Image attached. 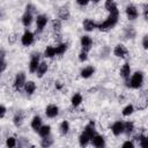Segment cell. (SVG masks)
Returning a JSON list of instances; mask_svg holds the SVG:
<instances>
[{"mask_svg":"<svg viewBox=\"0 0 148 148\" xmlns=\"http://www.w3.org/2000/svg\"><path fill=\"white\" fill-rule=\"evenodd\" d=\"M118 17H119V12L110 13L109 16H108V18H106L103 23H101V24L98 25V29L102 30V31H108V30L112 29V28L117 24V22H118Z\"/></svg>","mask_w":148,"mask_h":148,"instance_id":"1","label":"cell"},{"mask_svg":"<svg viewBox=\"0 0 148 148\" xmlns=\"http://www.w3.org/2000/svg\"><path fill=\"white\" fill-rule=\"evenodd\" d=\"M142 82H143V75H142V73L141 72H135L132 75V77H131V80L128 82V86L131 88L138 89V88H140L142 86Z\"/></svg>","mask_w":148,"mask_h":148,"instance_id":"2","label":"cell"},{"mask_svg":"<svg viewBox=\"0 0 148 148\" xmlns=\"http://www.w3.org/2000/svg\"><path fill=\"white\" fill-rule=\"evenodd\" d=\"M25 84V74L24 73H18L16 76H15V80H14V88L16 90H20L22 87H24Z\"/></svg>","mask_w":148,"mask_h":148,"instance_id":"3","label":"cell"},{"mask_svg":"<svg viewBox=\"0 0 148 148\" xmlns=\"http://www.w3.org/2000/svg\"><path fill=\"white\" fill-rule=\"evenodd\" d=\"M39 66V53H34L31 56V59H30V64H29V71L31 73H35L37 71Z\"/></svg>","mask_w":148,"mask_h":148,"instance_id":"4","label":"cell"},{"mask_svg":"<svg viewBox=\"0 0 148 148\" xmlns=\"http://www.w3.org/2000/svg\"><path fill=\"white\" fill-rule=\"evenodd\" d=\"M113 53H114V56L116 57H118V58H126V56H127V49L124 46V45H121V44H118V45H116V47H114V50H113Z\"/></svg>","mask_w":148,"mask_h":148,"instance_id":"5","label":"cell"},{"mask_svg":"<svg viewBox=\"0 0 148 148\" xmlns=\"http://www.w3.org/2000/svg\"><path fill=\"white\" fill-rule=\"evenodd\" d=\"M148 106V95H147V91H145V94H142L139 99H138V103H136V108L139 110H143Z\"/></svg>","mask_w":148,"mask_h":148,"instance_id":"6","label":"cell"},{"mask_svg":"<svg viewBox=\"0 0 148 148\" xmlns=\"http://www.w3.org/2000/svg\"><path fill=\"white\" fill-rule=\"evenodd\" d=\"M91 45H92V40L89 36H82L81 37V46H82V51H86L88 52L90 49H91Z\"/></svg>","mask_w":148,"mask_h":148,"instance_id":"7","label":"cell"},{"mask_svg":"<svg viewBox=\"0 0 148 148\" xmlns=\"http://www.w3.org/2000/svg\"><path fill=\"white\" fill-rule=\"evenodd\" d=\"M46 23H47V17H46L45 15H38V16H37V18H36L37 31H38V32H40V31L44 29V27L46 25Z\"/></svg>","mask_w":148,"mask_h":148,"instance_id":"8","label":"cell"},{"mask_svg":"<svg viewBox=\"0 0 148 148\" xmlns=\"http://www.w3.org/2000/svg\"><path fill=\"white\" fill-rule=\"evenodd\" d=\"M21 42H22V44L24 46H28V45L32 44V42H34V35H32V32H30V31L27 30L23 34V36L21 37Z\"/></svg>","mask_w":148,"mask_h":148,"instance_id":"9","label":"cell"},{"mask_svg":"<svg viewBox=\"0 0 148 148\" xmlns=\"http://www.w3.org/2000/svg\"><path fill=\"white\" fill-rule=\"evenodd\" d=\"M111 131L114 135H120L121 133H124V123L121 121L113 123V125L111 126Z\"/></svg>","mask_w":148,"mask_h":148,"instance_id":"10","label":"cell"},{"mask_svg":"<svg viewBox=\"0 0 148 148\" xmlns=\"http://www.w3.org/2000/svg\"><path fill=\"white\" fill-rule=\"evenodd\" d=\"M91 143H92V146H95V147H97V148H101V147H104V146H105L104 138H103L102 135H97V134H95V135L92 136Z\"/></svg>","mask_w":148,"mask_h":148,"instance_id":"11","label":"cell"},{"mask_svg":"<svg viewBox=\"0 0 148 148\" xmlns=\"http://www.w3.org/2000/svg\"><path fill=\"white\" fill-rule=\"evenodd\" d=\"M45 113H46V116H47L49 118H54L56 116H58V113H59V109H58L57 105L51 104V105H49V106L46 108Z\"/></svg>","mask_w":148,"mask_h":148,"instance_id":"12","label":"cell"},{"mask_svg":"<svg viewBox=\"0 0 148 148\" xmlns=\"http://www.w3.org/2000/svg\"><path fill=\"white\" fill-rule=\"evenodd\" d=\"M126 15H127V17L130 20H135L138 17L139 13H138V9L134 6H128L126 8Z\"/></svg>","mask_w":148,"mask_h":148,"instance_id":"13","label":"cell"},{"mask_svg":"<svg viewBox=\"0 0 148 148\" xmlns=\"http://www.w3.org/2000/svg\"><path fill=\"white\" fill-rule=\"evenodd\" d=\"M130 74H131V67L128 64H124L120 68V76L125 80H128L130 79Z\"/></svg>","mask_w":148,"mask_h":148,"instance_id":"14","label":"cell"},{"mask_svg":"<svg viewBox=\"0 0 148 148\" xmlns=\"http://www.w3.org/2000/svg\"><path fill=\"white\" fill-rule=\"evenodd\" d=\"M105 9L109 12V13H116V12H119L118 10V7L116 5V2L113 0H106L105 1Z\"/></svg>","mask_w":148,"mask_h":148,"instance_id":"15","label":"cell"},{"mask_svg":"<svg viewBox=\"0 0 148 148\" xmlns=\"http://www.w3.org/2000/svg\"><path fill=\"white\" fill-rule=\"evenodd\" d=\"M94 72H95V68L92 66H87L81 71V76L84 79H88L94 74Z\"/></svg>","mask_w":148,"mask_h":148,"instance_id":"16","label":"cell"},{"mask_svg":"<svg viewBox=\"0 0 148 148\" xmlns=\"http://www.w3.org/2000/svg\"><path fill=\"white\" fill-rule=\"evenodd\" d=\"M95 28H96V23H95L92 20L87 18V20L83 21V29H84L86 31H92Z\"/></svg>","mask_w":148,"mask_h":148,"instance_id":"17","label":"cell"},{"mask_svg":"<svg viewBox=\"0 0 148 148\" xmlns=\"http://www.w3.org/2000/svg\"><path fill=\"white\" fill-rule=\"evenodd\" d=\"M91 136L90 135H88L87 133H84V132H82V134L80 135V138H79V142H80V145L81 146H87L90 141H91Z\"/></svg>","mask_w":148,"mask_h":148,"instance_id":"18","label":"cell"},{"mask_svg":"<svg viewBox=\"0 0 148 148\" xmlns=\"http://www.w3.org/2000/svg\"><path fill=\"white\" fill-rule=\"evenodd\" d=\"M35 89H36V84H35V82H32V81H28V82H25V84H24V90H25V92H27L28 95L34 94Z\"/></svg>","mask_w":148,"mask_h":148,"instance_id":"19","label":"cell"},{"mask_svg":"<svg viewBox=\"0 0 148 148\" xmlns=\"http://www.w3.org/2000/svg\"><path fill=\"white\" fill-rule=\"evenodd\" d=\"M32 22V14L31 13H28L25 12V14L22 16V23L24 27H29Z\"/></svg>","mask_w":148,"mask_h":148,"instance_id":"20","label":"cell"},{"mask_svg":"<svg viewBox=\"0 0 148 148\" xmlns=\"http://www.w3.org/2000/svg\"><path fill=\"white\" fill-rule=\"evenodd\" d=\"M46 71H47V64L46 62H40L39 66H38V68H37V71H36L37 76L38 77H42L46 73Z\"/></svg>","mask_w":148,"mask_h":148,"instance_id":"21","label":"cell"},{"mask_svg":"<svg viewBox=\"0 0 148 148\" xmlns=\"http://www.w3.org/2000/svg\"><path fill=\"white\" fill-rule=\"evenodd\" d=\"M31 127L35 131H38L42 127V119H40V117L36 116V117L32 118V120H31Z\"/></svg>","mask_w":148,"mask_h":148,"instance_id":"22","label":"cell"},{"mask_svg":"<svg viewBox=\"0 0 148 148\" xmlns=\"http://www.w3.org/2000/svg\"><path fill=\"white\" fill-rule=\"evenodd\" d=\"M50 132H51V127H50L49 125H44V126H42V127L38 130V134H39L42 138L49 136V135H50Z\"/></svg>","mask_w":148,"mask_h":148,"instance_id":"23","label":"cell"},{"mask_svg":"<svg viewBox=\"0 0 148 148\" xmlns=\"http://www.w3.org/2000/svg\"><path fill=\"white\" fill-rule=\"evenodd\" d=\"M71 102H72V105L73 106H79L81 104V102H82L81 94H74L73 97H72V99H71Z\"/></svg>","mask_w":148,"mask_h":148,"instance_id":"24","label":"cell"},{"mask_svg":"<svg viewBox=\"0 0 148 148\" xmlns=\"http://www.w3.org/2000/svg\"><path fill=\"white\" fill-rule=\"evenodd\" d=\"M52 28L56 31V34H60V31H61V21L58 20V18L53 20L52 21Z\"/></svg>","mask_w":148,"mask_h":148,"instance_id":"25","label":"cell"},{"mask_svg":"<svg viewBox=\"0 0 148 148\" xmlns=\"http://www.w3.org/2000/svg\"><path fill=\"white\" fill-rule=\"evenodd\" d=\"M44 54H45L46 58H52V57H54V56L57 54V52H56V47H53V46H47V47L45 49Z\"/></svg>","mask_w":148,"mask_h":148,"instance_id":"26","label":"cell"},{"mask_svg":"<svg viewBox=\"0 0 148 148\" xmlns=\"http://www.w3.org/2000/svg\"><path fill=\"white\" fill-rule=\"evenodd\" d=\"M59 130H60V133H61L62 135L67 134V133H68V131H69V124H68V121L64 120V121L60 124V127H59Z\"/></svg>","mask_w":148,"mask_h":148,"instance_id":"27","label":"cell"},{"mask_svg":"<svg viewBox=\"0 0 148 148\" xmlns=\"http://www.w3.org/2000/svg\"><path fill=\"white\" fill-rule=\"evenodd\" d=\"M135 139L140 141V146H141L142 148H148V138H147V136H143V135H136Z\"/></svg>","mask_w":148,"mask_h":148,"instance_id":"28","label":"cell"},{"mask_svg":"<svg viewBox=\"0 0 148 148\" xmlns=\"http://www.w3.org/2000/svg\"><path fill=\"white\" fill-rule=\"evenodd\" d=\"M133 130H134V124L132 121H126L124 124V132L126 134H131L133 132Z\"/></svg>","mask_w":148,"mask_h":148,"instance_id":"29","label":"cell"},{"mask_svg":"<svg viewBox=\"0 0 148 148\" xmlns=\"http://www.w3.org/2000/svg\"><path fill=\"white\" fill-rule=\"evenodd\" d=\"M13 121H14V125L15 126H21L22 125V121H23V116L21 114V113H16L15 116H14V119H13Z\"/></svg>","mask_w":148,"mask_h":148,"instance_id":"30","label":"cell"},{"mask_svg":"<svg viewBox=\"0 0 148 148\" xmlns=\"http://www.w3.org/2000/svg\"><path fill=\"white\" fill-rule=\"evenodd\" d=\"M59 17H60L61 20H67V18L69 17V12H68V9H67V8H61V9L59 10Z\"/></svg>","mask_w":148,"mask_h":148,"instance_id":"31","label":"cell"},{"mask_svg":"<svg viewBox=\"0 0 148 148\" xmlns=\"http://www.w3.org/2000/svg\"><path fill=\"white\" fill-rule=\"evenodd\" d=\"M66 50H67V44H64V43L59 44V45L56 47L57 54H64V53L66 52Z\"/></svg>","mask_w":148,"mask_h":148,"instance_id":"32","label":"cell"},{"mask_svg":"<svg viewBox=\"0 0 148 148\" xmlns=\"http://www.w3.org/2000/svg\"><path fill=\"white\" fill-rule=\"evenodd\" d=\"M134 112V106L133 105H127V106H125L124 108V110H123V116H130V114H132Z\"/></svg>","mask_w":148,"mask_h":148,"instance_id":"33","label":"cell"},{"mask_svg":"<svg viewBox=\"0 0 148 148\" xmlns=\"http://www.w3.org/2000/svg\"><path fill=\"white\" fill-rule=\"evenodd\" d=\"M52 143H53V140H52L50 136H45V138H43V139H42V142H40L42 147H50Z\"/></svg>","mask_w":148,"mask_h":148,"instance_id":"34","label":"cell"},{"mask_svg":"<svg viewBox=\"0 0 148 148\" xmlns=\"http://www.w3.org/2000/svg\"><path fill=\"white\" fill-rule=\"evenodd\" d=\"M135 36V30L133 29V28H126V30H125V37L126 38H133Z\"/></svg>","mask_w":148,"mask_h":148,"instance_id":"35","label":"cell"},{"mask_svg":"<svg viewBox=\"0 0 148 148\" xmlns=\"http://www.w3.org/2000/svg\"><path fill=\"white\" fill-rule=\"evenodd\" d=\"M6 146H7L8 148H13V147H15V146H16V140H15V138H13V136L8 138V139L6 140Z\"/></svg>","mask_w":148,"mask_h":148,"instance_id":"36","label":"cell"},{"mask_svg":"<svg viewBox=\"0 0 148 148\" xmlns=\"http://www.w3.org/2000/svg\"><path fill=\"white\" fill-rule=\"evenodd\" d=\"M87 58H88V57H87V52H86V51H82V52L79 54V60H80V61H86Z\"/></svg>","mask_w":148,"mask_h":148,"instance_id":"37","label":"cell"},{"mask_svg":"<svg viewBox=\"0 0 148 148\" xmlns=\"http://www.w3.org/2000/svg\"><path fill=\"white\" fill-rule=\"evenodd\" d=\"M142 46L146 50H148V36H145L143 37V39H142Z\"/></svg>","mask_w":148,"mask_h":148,"instance_id":"38","label":"cell"},{"mask_svg":"<svg viewBox=\"0 0 148 148\" xmlns=\"http://www.w3.org/2000/svg\"><path fill=\"white\" fill-rule=\"evenodd\" d=\"M123 147L133 148V147H134V145H133V142H131V141H126V142H124V143H123Z\"/></svg>","mask_w":148,"mask_h":148,"instance_id":"39","label":"cell"},{"mask_svg":"<svg viewBox=\"0 0 148 148\" xmlns=\"http://www.w3.org/2000/svg\"><path fill=\"white\" fill-rule=\"evenodd\" d=\"M89 1H90V0H76V2H77L80 6H86V5H88Z\"/></svg>","mask_w":148,"mask_h":148,"instance_id":"40","label":"cell"},{"mask_svg":"<svg viewBox=\"0 0 148 148\" xmlns=\"http://www.w3.org/2000/svg\"><path fill=\"white\" fill-rule=\"evenodd\" d=\"M27 12L32 14V13L35 12V7H34L32 5H28V6H27Z\"/></svg>","mask_w":148,"mask_h":148,"instance_id":"41","label":"cell"},{"mask_svg":"<svg viewBox=\"0 0 148 148\" xmlns=\"http://www.w3.org/2000/svg\"><path fill=\"white\" fill-rule=\"evenodd\" d=\"M5 113H6V108H5L3 105H1V106H0V117H1V118H3Z\"/></svg>","mask_w":148,"mask_h":148,"instance_id":"42","label":"cell"},{"mask_svg":"<svg viewBox=\"0 0 148 148\" xmlns=\"http://www.w3.org/2000/svg\"><path fill=\"white\" fill-rule=\"evenodd\" d=\"M143 16H145V18L148 21V8L145 9V12H143Z\"/></svg>","mask_w":148,"mask_h":148,"instance_id":"43","label":"cell"},{"mask_svg":"<svg viewBox=\"0 0 148 148\" xmlns=\"http://www.w3.org/2000/svg\"><path fill=\"white\" fill-rule=\"evenodd\" d=\"M99 0H92V2H98Z\"/></svg>","mask_w":148,"mask_h":148,"instance_id":"44","label":"cell"}]
</instances>
